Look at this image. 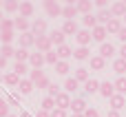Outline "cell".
<instances>
[{"instance_id":"cell-59","label":"cell","mask_w":126,"mask_h":117,"mask_svg":"<svg viewBox=\"0 0 126 117\" xmlns=\"http://www.w3.org/2000/svg\"><path fill=\"white\" fill-rule=\"evenodd\" d=\"M0 80H2V75H0Z\"/></svg>"},{"instance_id":"cell-27","label":"cell","mask_w":126,"mask_h":117,"mask_svg":"<svg viewBox=\"0 0 126 117\" xmlns=\"http://www.w3.org/2000/svg\"><path fill=\"white\" fill-rule=\"evenodd\" d=\"M95 15H97V22H100L102 27H106V24H109V20H113V15H111V9H102V11H97Z\"/></svg>"},{"instance_id":"cell-50","label":"cell","mask_w":126,"mask_h":117,"mask_svg":"<svg viewBox=\"0 0 126 117\" xmlns=\"http://www.w3.org/2000/svg\"><path fill=\"white\" fill-rule=\"evenodd\" d=\"M120 58L126 60V44H122V49H120Z\"/></svg>"},{"instance_id":"cell-2","label":"cell","mask_w":126,"mask_h":117,"mask_svg":"<svg viewBox=\"0 0 126 117\" xmlns=\"http://www.w3.org/2000/svg\"><path fill=\"white\" fill-rule=\"evenodd\" d=\"M35 49H38L40 53H49V51H53L51 38H49V35H38V38H35Z\"/></svg>"},{"instance_id":"cell-24","label":"cell","mask_w":126,"mask_h":117,"mask_svg":"<svg viewBox=\"0 0 126 117\" xmlns=\"http://www.w3.org/2000/svg\"><path fill=\"white\" fill-rule=\"evenodd\" d=\"M82 24H84V29H89V31H93L100 22H97V15H93V13H89V15H84L82 18Z\"/></svg>"},{"instance_id":"cell-34","label":"cell","mask_w":126,"mask_h":117,"mask_svg":"<svg viewBox=\"0 0 126 117\" xmlns=\"http://www.w3.org/2000/svg\"><path fill=\"white\" fill-rule=\"evenodd\" d=\"M113 84H115V93H120V95H126V77H117Z\"/></svg>"},{"instance_id":"cell-11","label":"cell","mask_w":126,"mask_h":117,"mask_svg":"<svg viewBox=\"0 0 126 117\" xmlns=\"http://www.w3.org/2000/svg\"><path fill=\"white\" fill-rule=\"evenodd\" d=\"M49 38H51V44L58 49V46H62V44H66L64 40H66V35L62 33V29H55V31H51L49 33Z\"/></svg>"},{"instance_id":"cell-8","label":"cell","mask_w":126,"mask_h":117,"mask_svg":"<svg viewBox=\"0 0 126 117\" xmlns=\"http://www.w3.org/2000/svg\"><path fill=\"white\" fill-rule=\"evenodd\" d=\"M109 104H111V111H122L126 106V95H120V93H115L111 100H109Z\"/></svg>"},{"instance_id":"cell-16","label":"cell","mask_w":126,"mask_h":117,"mask_svg":"<svg viewBox=\"0 0 126 117\" xmlns=\"http://www.w3.org/2000/svg\"><path fill=\"white\" fill-rule=\"evenodd\" d=\"M29 64H31V69H42V64H47V62H44V53H40V51L31 53Z\"/></svg>"},{"instance_id":"cell-41","label":"cell","mask_w":126,"mask_h":117,"mask_svg":"<svg viewBox=\"0 0 126 117\" xmlns=\"http://www.w3.org/2000/svg\"><path fill=\"white\" fill-rule=\"evenodd\" d=\"M0 31H16L13 20H11V18H2V22H0Z\"/></svg>"},{"instance_id":"cell-46","label":"cell","mask_w":126,"mask_h":117,"mask_svg":"<svg viewBox=\"0 0 126 117\" xmlns=\"http://www.w3.org/2000/svg\"><path fill=\"white\" fill-rule=\"evenodd\" d=\"M84 117H100V113H97V108H86Z\"/></svg>"},{"instance_id":"cell-7","label":"cell","mask_w":126,"mask_h":117,"mask_svg":"<svg viewBox=\"0 0 126 117\" xmlns=\"http://www.w3.org/2000/svg\"><path fill=\"white\" fill-rule=\"evenodd\" d=\"M75 40H78V46H89V44H91V40H93V35H91V31H89V29H80V31H78V35H75Z\"/></svg>"},{"instance_id":"cell-26","label":"cell","mask_w":126,"mask_h":117,"mask_svg":"<svg viewBox=\"0 0 126 117\" xmlns=\"http://www.w3.org/2000/svg\"><path fill=\"white\" fill-rule=\"evenodd\" d=\"M2 80H4V84H7V86H18L22 77H20L18 73H13V71H9V73H4V77H2Z\"/></svg>"},{"instance_id":"cell-13","label":"cell","mask_w":126,"mask_h":117,"mask_svg":"<svg viewBox=\"0 0 126 117\" xmlns=\"http://www.w3.org/2000/svg\"><path fill=\"white\" fill-rule=\"evenodd\" d=\"M86 108H89V106H86V102H84L82 97H75V100L71 102V113H73V115H84Z\"/></svg>"},{"instance_id":"cell-20","label":"cell","mask_w":126,"mask_h":117,"mask_svg":"<svg viewBox=\"0 0 126 117\" xmlns=\"http://www.w3.org/2000/svg\"><path fill=\"white\" fill-rule=\"evenodd\" d=\"M75 7H78V13L89 15V13H91V9H93V2H91V0H78V2H75Z\"/></svg>"},{"instance_id":"cell-40","label":"cell","mask_w":126,"mask_h":117,"mask_svg":"<svg viewBox=\"0 0 126 117\" xmlns=\"http://www.w3.org/2000/svg\"><path fill=\"white\" fill-rule=\"evenodd\" d=\"M4 11H9V13L20 11V2H16V0H7V2H4Z\"/></svg>"},{"instance_id":"cell-53","label":"cell","mask_w":126,"mask_h":117,"mask_svg":"<svg viewBox=\"0 0 126 117\" xmlns=\"http://www.w3.org/2000/svg\"><path fill=\"white\" fill-rule=\"evenodd\" d=\"M4 66H7V60H4V58H2V55H0V71H2V69H4Z\"/></svg>"},{"instance_id":"cell-58","label":"cell","mask_w":126,"mask_h":117,"mask_svg":"<svg viewBox=\"0 0 126 117\" xmlns=\"http://www.w3.org/2000/svg\"><path fill=\"white\" fill-rule=\"evenodd\" d=\"M0 7H2V0H0Z\"/></svg>"},{"instance_id":"cell-37","label":"cell","mask_w":126,"mask_h":117,"mask_svg":"<svg viewBox=\"0 0 126 117\" xmlns=\"http://www.w3.org/2000/svg\"><path fill=\"white\" fill-rule=\"evenodd\" d=\"M69 71H71V66H69V62H64V60H60V62L55 64V73H58V75H66Z\"/></svg>"},{"instance_id":"cell-35","label":"cell","mask_w":126,"mask_h":117,"mask_svg":"<svg viewBox=\"0 0 126 117\" xmlns=\"http://www.w3.org/2000/svg\"><path fill=\"white\" fill-rule=\"evenodd\" d=\"M16 38V31H0V42L2 44H11Z\"/></svg>"},{"instance_id":"cell-33","label":"cell","mask_w":126,"mask_h":117,"mask_svg":"<svg viewBox=\"0 0 126 117\" xmlns=\"http://www.w3.org/2000/svg\"><path fill=\"white\" fill-rule=\"evenodd\" d=\"M40 108H42V111H47V113H51V111H53V108H55V100H53V97H49V95H47V97H44V100H42V104H40Z\"/></svg>"},{"instance_id":"cell-43","label":"cell","mask_w":126,"mask_h":117,"mask_svg":"<svg viewBox=\"0 0 126 117\" xmlns=\"http://www.w3.org/2000/svg\"><path fill=\"white\" fill-rule=\"evenodd\" d=\"M49 86H51V80H49L47 75H44L42 80H38V82H35V88H44V91H47Z\"/></svg>"},{"instance_id":"cell-4","label":"cell","mask_w":126,"mask_h":117,"mask_svg":"<svg viewBox=\"0 0 126 117\" xmlns=\"http://www.w3.org/2000/svg\"><path fill=\"white\" fill-rule=\"evenodd\" d=\"M18 44H20V49H27V51H29V46H35V35H33L31 31L20 33V35H18Z\"/></svg>"},{"instance_id":"cell-14","label":"cell","mask_w":126,"mask_h":117,"mask_svg":"<svg viewBox=\"0 0 126 117\" xmlns=\"http://www.w3.org/2000/svg\"><path fill=\"white\" fill-rule=\"evenodd\" d=\"M78 31H80V27H78L75 20H64V24H62V33L64 35H78Z\"/></svg>"},{"instance_id":"cell-54","label":"cell","mask_w":126,"mask_h":117,"mask_svg":"<svg viewBox=\"0 0 126 117\" xmlns=\"http://www.w3.org/2000/svg\"><path fill=\"white\" fill-rule=\"evenodd\" d=\"M20 117H35V115H31V113H27V111H22V113H20Z\"/></svg>"},{"instance_id":"cell-3","label":"cell","mask_w":126,"mask_h":117,"mask_svg":"<svg viewBox=\"0 0 126 117\" xmlns=\"http://www.w3.org/2000/svg\"><path fill=\"white\" fill-rule=\"evenodd\" d=\"M31 33L38 38V35H47V20L44 18H35L31 22Z\"/></svg>"},{"instance_id":"cell-10","label":"cell","mask_w":126,"mask_h":117,"mask_svg":"<svg viewBox=\"0 0 126 117\" xmlns=\"http://www.w3.org/2000/svg\"><path fill=\"white\" fill-rule=\"evenodd\" d=\"M13 27H16V31H20V33L31 31V22H29V18H22V15H18V18L13 20Z\"/></svg>"},{"instance_id":"cell-32","label":"cell","mask_w":126,"mask_h":117,"mask_svg":"<svg viewBox=\"0 0 126 117\" xmlns=\"http://www.w3.org/2000/svg\"><path fill=\"white\" fill-rule=\"evenodd\" d=\"M13 58H16V62H27V64H29V58H31V53H29L27 49H20V46H18Z\"/></svg>"},{"instance_id":"cell-55","label":"cell","mask_w":126,"mask_h":117,"mask_svg":"<svg viewBox=\"0 0 126 117\" xmlns=\"http://www.w3.org/2000/svg\"><path fill=\"white\" fill-rule=\"evenodd\" d=\"M69 117H84V115H73V113H71V115H69Z\"/></svg>"},{"instance_id":"cell-39","label":"cell","mask_w":126,"mask_h":117,"mask_svg":"<svg viewBox=\"0 0 126 117\" xmlns=\"http://www.w3.org/2000/svg\"><path fill=\"white\" fill-rule=\"evenodd\" d=\"M42 77H44V71H42V69H31V71H29V80H31L33 84H35L38 80H42Z\"/></svg>"},{"instance_id":"cell-44","label":"cell","mask_w":126,"mask_h":117,"mask_svg":"<svg viewBox=\"0 0 126 117\" xmlns=\"http://www.w3.org/2000/svg\"><path fill=\"white\" fill-rule=\"evenodd\" d=\"M47 93H49V97H53V100H55V97H58V95H60L62 91H60V88H58L55 84H51V86L47 88Z\"/></svg>"},{"instance_id":"cell-49","label":"cell","mask_w":126,"mask_h":117,"mask_svg":"<svg viewBox=\"0 0 126 117\" xmlns=\"http://www.w3.org/2000/svg\"><path fill=\"white\" fill-rule=\"evenodd\" d=\"M35 117H51V113H47V111H42V108H40V111L35 113Z\"/></svg>"},{"instance_id":"cell-9","label":"cell","mask_w":126,"mask_h":117,"mask_svg":"<svg viewBox=\"0 0 126 117\" xmlns=\"http://www.w3.org/2000/svg\"><path fill=\"white\" fill-rule=\"evenodd\" d=\"M75 15H78L75 2H66V4L62 7V18H64V20H75Z\"/></svg>"},{"instance_id":"cell-38","label":"cell","mask_w":126,"mask_h":117,"mask_svg":"<svg viewBox=\"0 0 126 117\" xmlns=\"http://www.w3.org/2000/svg\"><path fill=\"white\" fill-rule=\"evenodd\" d=\"M13 73H18L20 77H22L24 73H29V66H27V62H16V64H13Z\"/></svg>"},{"instance_id":"cell-22","label":"cell","mask_w":126,"mask_h":117,"mask_svg":"<svg viewBox=\"0 0 126 117\" xmlns=\"http://www.w3.org/2000/svg\"><path fill=\"white\" fill-rule=\"evenodd\" d=\"M73 58L75 60H91V51H89V46H78V49H73Z\"/></svg>"},{"instance_id":"cell-42","label":"cell","mask_w":126,"mask_h":117,"mask_svg":"<svg viewBox=\"0 0 126 117\" xmlns=\"http://www.w3.org/2000/svg\"><path fill=\"white\" fill-rule=\"evenodd\" d=\"M44 62L55 66V64L60 62V58H58V53H55V51H49V53H44Z\"/></svg>"},{"instance_id":"cell-12","label":"cell","mask_w":126,"mask_h":117,"mask_svg":"<svg viewBox=\"0 0 126 117\" xmlns=\"http://www.w3.org/2000/svg\"><path fill=\"white\" fill-rule=\"evenodd\" d=\"M100 95L106 97V100H111L115 95V84L113 82H100Z\"/></svg>"},{"instance_id":"cell-47","label":"cell","mask_w":126,"mask_h":117,"mask_svg":"<svg viewBox=\"0 0 126 117\" xmlns=\"http://www.w3.org/2000/svg\"><path fill=\"white\" fill-rule=\"evenodd\" d=\"M117 38H120V40H122V42L126 44V27H122V29H120V33H117Z\"/></svg>"},{"instance_id":"cell-25","label":"cell","mask_w":126,"mask_h":117,"mask_svg":"<svg viewBox=\"0 0 126 117\" xmlns=\"http://www.w3.org/2000/svg\"><path fill=\"white\" fill-rule=\"evenodd\" d=\"M55 53H58V58H60V60H64V62H66V60L73 55V49H71L69 44H62V46H58V49H55Z\"/></svg>"},{"instance_id":"cell-51","label":"cell","mask_w":126,"mask_h":117,"mask_svg":"<svg viewBox=\"0 0 126 117\" xmlns=\"http://www.w3.org/2000/svg\"><path fill=\"white\" fill-rule=\"evenodd\" d=\"M106 117H122V113H120V111H109Z\"/></svg>"},{"instance_id":"cell-17","label":"cell","mask_w":126,"mask_h":117,"mask_svg":"<svg viewBox=\"0 0 126 117\" xmlns=\"http://www.w3.org/2000/svg\"><path fill=\"white\" fill-rule=\"evenodd\" d=\"M33 13H35V7H33V2H29V0L20 2V15H22V18H31Z\"/></svg>"},{"instance_id":"cell-45","label":"cell","mask_w":126,"mask_h":117,"mask_svg":"<svg viewBox=\"0 0 126 117\" xmlns=\"http://www.w3.org/2000/svg\"><path fill=\"white\" fill-rule=\"evenodd\" d=\"M51 117H69V113H66L64 108H53V111H51Z\"/></svg>"},{"instance_id":"cell-56","label":"cell","mask_w":126,"mask_h":117,"mask_svg":"<svg viewBox=\"0 0 126 117\" xmlns=\"http://www.w3.org/2000/svg\"><path fill=\"white\" fill-rule=\"evenodd\" d=\"M9 117H20V115H9Z\"/></svg>"},{"instance_id":"cell-6","label":"cell","mask_w":126,"mask_h":117,"mask_svg":"<svg viewBox=\"0 0 126 117\" xmlns=\"http://www.w3.org/2000/svg\"><path fill=\"white\" fill-rule=\"evenodd\" d=\"M109 9H111V15H113V18H120V20H122V18L126 15V2H122V0L113 2Z\"/></svg>"},{"instance_id":"cell-23","label":"cell","mask_w":126,"mask_h":117,"mask_svg":"<svg viewBox=\"0 0 126 117\" xmlns=\"http://www.w3.org/2000/svg\"><path fill=\"white\" fill-rule=\"evenodd\" d=\"M91 69L93 71H104L106 69V60L102 55H91Z\"/></svg>"},{"instance_id":"cell-15","label":"cell","mask_w":126,"mask_h":117,"mask_svg":"<svg viewBox=\"0 0 126 117\" xmlns=\"http://www.w3.org/2000/svg\"><path fill=\"white\" fill-rule=\"evenodd\" d=\"M91 35H93V40H95V42H100V44H104V42H106V35H109V33H106V27H102V24H97V27H95V29L91 31Z\"/></svg>"},{"instance_id":"cell-28","label":"cell","mask_w":126,"mask_h":117,"mask_svg":"<svg viewBox=\"0 0 126 117\" xmlns=\"http://www.w3.org/2000/svg\"><path fill=\"white\" fill-rule=\"evenodd\" d=\"M73 77H75V80H78L80 84H86V82L91 80V77H89V71H86L84 66H80V69H75V73H73Z\"/></svg>"},{"instance_id":"cell-52","label":"cell","mask_w":126,"mask_h":117,"mask_svg":"<svg viewBox=\"0 0 126 117\" xmlns=\"http://www.w3.org/2000/svg\"><path fill=\"white\" fill-rule=\"evenodd\" d=\"M9 102H11V104H20V97H18V95H11Z\"/></svg>"},{"instance_id":"cell-5","label":"cell","mask_w":126,"mask_h":117,"mask_svg":"<svg viewBox=\"0 0 126 117\" xmlns=\"http://www.w3.org/2000/svg\"><path fill=\"white\" fill-rule=\"evenodd\" d=\"M71 102H73L71 95H69L66 91H62V93L55 97V108H64V111H69V108H71Z\"/></svg>"},{"instance_id":"cell-31","label":"cell","mask_w":126,"mask_h":117,"mask_svg":"<svg viewBox=\"0 0 126 117\" xmlns=\"http://www.w3.org/2000/svg\"><path fill=\"white\" fill-rule=\"evenodd\" d=\"M84 93H86V95L100 93V82H97V80H89V82L84 84Z\"/></svg>"},{"instance_id":"cell-48","label":"cell","mask_w":126,"mask_h":117,"mask_svg":"<svg viewBox=\"0 0 126 117\" xmlns=\"http://www.w3.org/2000/svg\"><path fill=\"white\" fill-rule=\"evenodd\" d=\"M93 4H95V7L100 9V11H102V9H106V0H95Z\"/></svg>"},{"instance_id":"cell-19","label":"cell","mask_w":126,"mask_h":117,"mask_svg":"<svg viewBox=\"0 0 126 117\" xmlns=\"http://www.w3.org/2000/svg\"><path fill=\"white\" fill-rule=\"evenodd\" d=\"M18 88H20V95H31V93H33V88H35V84L27 77V80H20Z\"/></svg>"},{"instance_id":"cell-29","label":"cell","mask_w":126,"mask_h":117,"mask_svg":"<svg viewBox=\"0 0 126 117\" xmlns=\"http://www.w3.org/2000/svg\"><path fill=\"white\" fill-rule=\"evenodd\" d=\"M113 71H115L120 77H124V73H126V60H122V58L113 60Z\"/></svg>"},{"instance_id":"cell-18","label":"cell","mask_w":126,"mask_h":117,"mask_svg":"<svg viewBox=\"0 0 126 117\" xmlns=\"http://www.w3.org/2000/svg\"><path fill=\"white\" fill-rule=\"evenodd\" d=\"M122 27H124V22H122L120 18H113V20H109V24H106V33H113V35H117Z\"/></svg>"},{"instance_id":"cell-57","label":"cell","mask_w":126,"mask_h":117,"mask_svg":"<svg viewBox=\"0 0 126 117\" xmlns=\"http://www.w3.org/2000/svg\"><path fill=\"white\" fill-rule=\"evenodd\" d=\"M124 27H126V15H124Z\"/></svg>"},{"instance_id":"cell-1","label":"cell","mask_w":126,"mask_h":117,"mask_svg":"<svg viewBox=\"0 0 126 117\" xmlns=\"http://www.w3.org/2000/svg\"><path fill=\"white\" fill-rule=\"evenodd\" d=\"M44 11L49 18H58V15H62V4L55 0H44Z\"/></svg>"},{"instance_id":"cell-30","label":"cell","mask_w":126,"mask_h":117,"mask_svg":"<svg viewBox=\"0 0 126 117\" xmlns=\"http://www.w3.org/2000/svg\"><path fill=\"white\" fill-rule=\"evenodd\" d=\"M78 88H80V82H78L75 77H66V82H64V91L71 95V93H75Z\"/></svg>"},{"instance_id":"cell-21","label":"cell","mask_w":126,"mask_h":117,"mask_svg":"<svg viewBox=\"0 0 126 117\" xmlns=\"http://www.w3.org/2000/svg\"><path fill=\"white\" fill-rule=\"evenodd\" d=\"M97 55H102L104 60H106V58H113V55H115V46H113L111 42H104V44H100V53H97Z\"/></svg>"},{"instance_id":"cell-36","label":"cell","mask_w":126,"mask_h":117,"mask_svg":"<svg viewBox=\"0 0 126 117\" xmlns=\"http://www.w3.org/2000/svg\"><path fill=\"white\" fill-rule=\"evenodd\" d=\"M0 55H2L4 60H9V58H13V55H16V49H13L11 44H2V49H0Z\"/></svg>"}]
</instances>
